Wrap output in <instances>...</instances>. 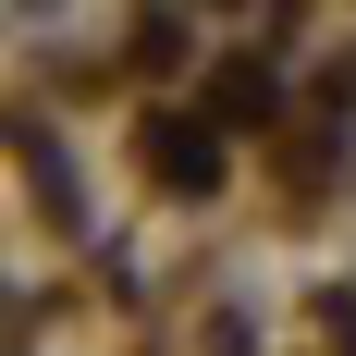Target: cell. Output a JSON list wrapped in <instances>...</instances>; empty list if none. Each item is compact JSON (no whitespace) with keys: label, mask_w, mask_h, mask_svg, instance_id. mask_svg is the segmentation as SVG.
<instances>
[{"label":"cell","mask_w":356,"mask_h":356,"mask_svg":"<svg viewBox=\"0 0 356 356\" xmlns=\"http://www.w3.org/2000/svg\"><path fill=\"white\" fill-rule=\"evenodd\" d=\"M160 172L197 197V184H209V136H184V123H172V136H160Z\"/></svg>","instance_id":"6da1fadb"}]
</instances>
